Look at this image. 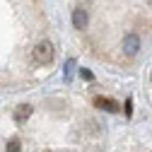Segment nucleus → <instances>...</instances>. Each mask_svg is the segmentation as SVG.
I'll use <instances>...</instances> for the list:
<instances>
[{
  "instance_id": "1",
  "label": "nucleus",
  "mask_w": 152,
  "mask_h": 152,
  "mask_svg": "<svg viewBox=\"0 0 152 152\" xmlns=\"http://www.w3.org/2000/svg\"><path fill=\"white\" fill-rule=\"evenodd\" d=\"M31 56H34V61L39 63V65H48V63L53 61V56H56L53 44H51V41H39V44L34 46Z\"/></svg>"
},
{
  "instance_id": "6",
  "label": "nucleus",
  "mask_w": 152,
  "mask_h": 152,
  "mask_svg": "<svg viewBox=\"0 0 152 152\" xmlns=\"http://www.w3.org/2000/svg\"><path fill=\"white\" fill-rule=\"evenodd\" d=\"M5 152H22V145H20V140H17V138L7 140V145H5Z\"/></svg>"
},
{
  "instance_id": "7",
  "label": "nucleus",
  "mask_w": 152,
  "mask_h": 152,
  "mask_svg": "<svg viewBox=\"0 0 152 152\" xmlns=\"http://www.w3.org/2000/svg\"><path fill=\"white\" fill-rule=\"evenodd\" d=\"M80 75H82L85 80H94V75H92V70H85V68H82V70H80Z\"/></svg>"
},
{
  "instance_id": "4",
  "label": "nucleus",
  "mask_w": 152,
  "mask_h": 152,
  "mask_svg": "<svg viewBox=\"0 0 152 152\" xmlns=\"http://www.w3.org/2000/svg\"><path fill=\"white\" fill-rule=\"evenodd\" d=\"M94 106H99V109H104L109 113H116L118 111V102H113L109 97H94Z\"/></svg>"
},
{
  "instance_id": "5",
  "label": "nucleus",
  "mask_w": 152,
  "mask_h": 152,
  "mask_svg": "<svg viewBox=\"0 0 152 152\" xmlns=\"http://www.w3.org/2000/svg\"><path fill=\"white\" fill-rule=\"evenodd\" d=\"M31 111H34L31 104H20V106L15 109V121H17V123H24V121L31 116Z\"/></svg>"
},
{
  "instance_id": "9",
  "label": "nucleus",
  "mask_w": 152,
  "mask_h": 152,
  "mask_svg": "<svg viewBox=\"0 0 152 152\" xmlns=\"http://www.w3.org/2000/svg\"><path fill=\"white\" fill-rule=\"evenodd\" d=\"M150 80H152V72H150Z\"/></svg>"
},
{
  "instance_id": "8",
  "label": "nucleus",
  "mask_w": 152,
  "mask_h": 152,
  "mask_svg": "<svg viewBox=\"0 0 152 152\" xmlns=\"http://www.w3.org/2000/svg\"><path fill=\"white\" fill-rule=\"evenodd\" d=\"M130 113H133V99L126 102V116H130Z\"/></svg>"
},
{
  "instance_id": "2",
  "label": "nucleus",
  "mask_w": 152,
  "mask_h": 152,
  "mask_svg": "<svg viewBox=\"0 0 152 152\" xmlns=\"http://www.w3.org/2000/svg\"><path fill=\"white\" fill-rule=\"evenodd\" d=\"M121 46H123V53L126 56H135L138 48H140V36L138 34H126L123 41H121Z\"/></svg>"
},
{
  "instance_id": "3",
  "label": "nucleus",
  "mask_w": 152,
  "mask_h": 152,
  "mask_svg": "<svg viewBox=\"0 0 152 152\" xmlns=\"http://www.w3.org/2000/svg\"><path fill=\"white\" fill-rule=\"evenodd\" d=\"M87 22H89V15H87V10L85 7H77V10H75L72 12V27L75 29H87Z\"/></svg>"
}]
</instances>
